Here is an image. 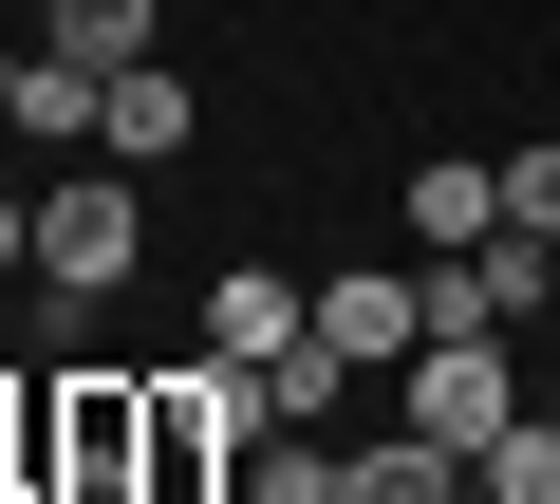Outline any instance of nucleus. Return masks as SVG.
Listing matches in <instances>:
<instances>
[{
    "label": "nucleus",
    "instance_id": "obj_1",
    "mask_svg": "<svg viewBox=\"0 0 560 504\" xmlns=\"http://www.w3.org/2000/svg\"><path fill=\"white\" fill-rule=\"evenodd\" d=\"M261 430H280V374L261 355H168L150 374V504H224Z\"/></svg>",
    "mask_w": 560,
    "mask_h": 504
},
{
    "label": "nucleus",
    "instance_id": "obj_2",
    "mask_svg": "<svg viewBox=\"0 0 560 504\" xmlns=\"http://www.w3.org/2000/svg\"><path fill=\"white\" fill-rule=\"evenodd\" d=\"M131 262H150V206H131V168H57V187H38V281H57V300H113Z\"/></svg>",
    "mask_w": 560,
    "mask_h": 504
},
{
    "label": "nucleus",
    "instance_id": "obj_3",
    "mask_svg": "<svg viewBox=\"0 0 560 504\" xmlns=\"http://www.w3.org/2000/svg\"><path fill=\"white\" fill-rule=\"evenodd\" d=\"M393 430H430V448H486V430H523V355H504V337H430V355L393 374Z\"/></svg>",
    "mask_w": 560,
    "mask_h": 504
},
{
    "label": "nucleus",
    "instance_id": "obj_4",
    "mask_svg": "<svg viewBox=\"0 0 560 504\" xmlns=\"http://www.w3.org/2000/svg\"><path fill=\"white\" fill-rule=\"evenodd\" d=\"M318 355H355V374H411V355H430V281H374V262H337V281H318Z\"/></svg>",
    "mask_w": 560,
    "mask_h": 504
},
{
    "label": "nucleus",
    "instance_id": "obj_5",
    "mask_svg": "<svg viewBox=\"0 0 560 504\" xmlns=\"http://www.w3.org/2000/svg\"><path fill=\"white\" fill-rule=\"evenodd\" d=\"M318 337V281H280V262H224V300H206V355H300Z\"/></svg>",
    "mask_w": 560,
    "mask_h": 504
},
{
    "label": "nucleus",
    "instance_id": "obj_6",
    "mask_svg": "<svg viewBox=\"0 0 560 504\" xmlns=\"http://www.w3.org/2000/svg\"><path fill=\"white\" fill-rule=\"evenodd\" d=\"M94 150H113V168H168V150H187V75L113 57V94H94Z\"/></svg>",
    "mask_w": 560,
    "mask_h": 504
},
{
    "label": "nucleus",
    "instance_id": "obj_7",
    "mask_svg": "<svg viewBox=\"0 0 560 504\" xmlns=\"http://www.w3.org/2000/svg\"><path fill=\"white\" fill-rule=\"evenodd\" d=\"M337 504H467V448H430V430H374V448H337Z\"/></svg>",
    "mask_w": 560,
    "mask_h": 504
},
{
    "label": "nucleus",
    "instance_id": "obj_8",
    "mask_svg": "<svg viewBox=\"0 0 560 504\" xmlns=\"http://www.w3.org/2000/svg\"><path fill=\"white\" fill-rule=\"evenodd\" d=\"M486 224H504V168H467V150L411 168V243H430V262H448V243H486Z\"/></svg>",
    "mask_w": 560,
    "mask_h": 504
},
{
    "label": "nucleus",
    "instance_id": "obj_9",
    "mask_svg": "<svg viewBox=\"0 0 560 504\" xmlns=\"http://www.w3.org/2000/svg\"><path fill=\"white\" fill-rule=\"evenodd\" d=\"M467 504H560V411L486 430V448H467Z\"/></svg>",
    "mask_w": 560,
    "mask_h": 504
},
{
    "label": "nucleus",
    "instance_id": "obj_10",
    "mask_svg": "<svg viewBox=\"0 0 560 504\" xmlns=\"http://www.w3.org/2000/svg\"><path fill=\"white\" fill-rule=\"evenodd\" d=\"M150 20H168V0H38V57H150Z\"/></svg>",
    "mask_w": 560,
    "mask_h": 504
},
{
    "label": "nucleus",
    "instance_id": "obj_11",
    "mask_svg": "<svg viewBox=\"0 0 560 504\" xmlns=\"http://www.w3.org/2000/svg\"><path fill=\"white\" fill-rule=\"evenodd\" d=\"M94 94H113L94 57H38V75H20V113H0V131H20V150H75V131H94Z\"/></svg>",
    "mask_w": 560,
    "mask_h": 504
},
{
    "label": "nucleus",
    "instance_id": "obj_12",
    "mask_svg": "<svg viewBox=\"0 0 560 504\" xmlns=\"http://www.w3.org/2000/svg\"><path fill=\"white\" fill-rule=\"evenodd\" d=\"M261 374H280V430H337V392H355V355H318V337L261 355Z\"/></svg>",
    "mask_w": 560,
    "mask_h": 504
},
{
    "label": "nucleus",
    "instance_id": "obj_13",
    "mask_svg": "<svg viewBox=\"0 0 560 504\" xmlns=\"http://www.w3.org/2000/svg\"><path fill=\"white\" fill-rule=\"evenodd\" d=\"M504 224H523V243H560V150H523V168H504Z\"/></svg>",
    "mask_w": 560,
    "mask_h": 504
},
{
    "label": "nucleus",
    "instance_id": "obj_14",
    "mask_svg": "<svg viewBox=\"0 0 560 504\" xmlns=\"http://www.w3.org/2000/svg\"><path fill=\"white\" fill-rule=\"evenodd\" d=\"M0 281H38V187L0 168Z\"/></svg>",
    "mask_w": 560,
    "mask_h": 504
},
{
    "label": "nucleus",
    "instance_id": "obj_15",
    "mask_svg": "<svg viewBox=\"0 0 560 504\" xmlns=\"http://www.w3.org/2000/svg\"><path fill=\"white\" fill-rule=\"evenodd\" d=\"M20 75H38V38H0V113H20Z\"/></svg>",
    "mask_w": 560,
    "mask_h": 504
},
{
    "label": "nucleus",
    "instance_id": "obj_16",
    "mask_svg": "<svg viewBox=\"0 0 560 504\" xmlns=\"http://www.w3.org/2000/svg\"><path fill=\"white\" fill-rule=\"evenodd\" d=\"M541 411H560V374H541Z\"/></svg>",
    "mask_w": 560,
    "mask_h": 504
}]
</instances>
